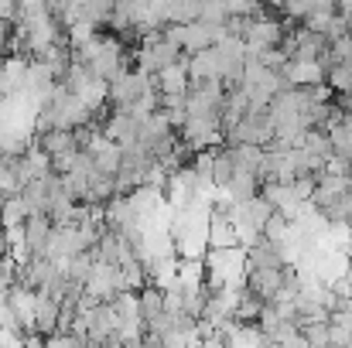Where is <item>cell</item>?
<instances>
[{
  "label": "cell",
  "mask_w": 352,
  "mask_h": 348,
  "mask_svg": "<svg viewBox=\"0 0 352 348\" xmlns=\"http://www.w3.org/2000/svg\"><path fill=\"white\" fill-rule=\"evenodd\" d=\"M226 89L223 82H188L185 89V116H216L223 113Z\"/></svg>",
  "instance_id": "obj_1"
},
{
  "label": "cell",
  "mask_w": 352,
  "mask_h": 348,
  "mask_svg": "<svg viewBox=\"0 0 352 348\" xmlns=\"http://www.w3.org/2000/svg\"><path fill=\"white\" fill-rule=\"evenodd\" d=\"M58 311H62V301H55L48 294H34V301H31V332H38L41 338H55L58 335Z\"/></svg>",
  "instance_id": "obj_2"
},
{
  "label": "cell",
  "mask_w": 352,
  "mask_h": 348,
  "mask_svg": "<svg viewBox=\"0 0 352 348\" xmlns=\"http://www.w3.org/2000/svg\"><path fill=\"white\" fill-rule=\"evenodd\" d=\"M34 147L48 161H62V157H72L79 150V140L72 130H48V133H34Z\"/></svg>",
  "instance_id": "obj_3"
},
{
  "label": "cell",
  "mask_w": 352,
  "mask_h": 348,
  "mask_svg": "<svg viewBox=\"0 0 352 348\" xmlns=\"http://www.w3.org/2000/svg\"><path fill=\"white\" fill-rule=\"evenodd\" d=\"M137 126H140V119H133V116L107 113V119L100 123V137H107L117 147H133L137 143Z\"/></svg>",
  "instance_id": "obj_4"
},
{
  "label": "cell",
  "mask_w": 352,
  "mask_h": 348,
  "mask_svg": "<svg viewBox=\"0 0 352 348\" xmlns=\"http://www.w3.org/2000/svg\"><path fill=\"white\" fill-rule=\"evenodd\" d=\"M48 235H52V222H48L45 216H28V219H24V226H21L24 259H28V256H45Z\"/></svg>",
  "instance_id": "obj_5"
},
{
  "label": "cell",
  "mask_w": 352,
  "mask_h": 348,
  "mask_svg": "<svg viewBox=\"0 0 352 348\" xmlns=\"http://www.w3.org/2000/svg\"><path fill=\"white\" fill-rule=\"evenodd\" d=\"M120 150H123V147L110 143V140H107V137H100V133L86 143V154L93 157L96 174H110V178H117V171H120Z\"/></svg>",
  "instance_id": "obj_6"
},
{
  "label": "cell",
  "mask_w": 352,
  "mask_h": 348,
  "mask_svg": "<svg viewBox=\"0 0 352 348\" xmlns=\"http://www.w3.org/2000/svg\"><path fill=\"white\" fill-rule=\"evenodd\" d=\"M243 253H246V266H260V270H284V266H287L280 246H274V242H267V239H256V242L246 246Z\"/></svg>",
  "instance_id": "obj_7"
},
{
  "label": "cell",
  "mask_w": 352,
  "mask_h": 348,
  "mask_svg": "<svg viewBox=\"0 0 352 348\" xmlns=\"http://www.w3.org/2000/svg\"><path fill=\"white\" fill-rule=\"evenodd\" d=\"M137 314H140V325H144V328L164 314V297H161V287L147 283L144 290H137Z\"/></svg>",
  "instance_id": "obj_8"
},
{
  "label": "cell",
  "mask_w": 352,
  "mask_h": 348,
  "mask_svg": "<svg viewBox=\"0 0 352 348\" xmlns=\"http://www.w3.org/2000/svg\"><path fill=\"white\" fill-rule=\"evenodd\" d=\"M236 174V164L230 157V147H212V188L216 192H226L230 181Z\"/></svg>",
  "instance_id": "obj_9"
},
{
  "label": "cell",
  "mask_w": 352,
  "mask_h": 348,
  "mask_svg": "<svg viewBox=\"0 0 352 348\" xmlns=\"http://www.w3.org/2000/svg\"><path fill=\"white\" fill-rule=\"evenodd\" d=\"M223 195H226L230 202H236V205H243V202H250V198L260 195V181H256V174H250V171H236L230 188H226Z\"/></svg>",
  "instance_id": "obj_10"
},
{
  "label": "cell",
  "mask_w": 352,
  "mask_h": 348,
  "mask_svg": "<svg viewBox=\"0 0 352 348\" xmlns=\"http://www.w3.org/2000/svg\"><path fill=\"white\" fill-rule=\"evenodd\" d=\"M93 253H79V256H72L65 266H62V273H65V280L72 283V287H86V280H89V273H93Z\"/></svg>",
  "instance_id": "obj_11"
},
{
  "label": "cell",
  "mask_w": 352,
  "mask_h": 348,
  "mask_svg": "<svg viewBox=\"0 0 352 348\" xmlns=\"http://www.w3.org/2000/svg\"><path fill=\"white\" fill-rule=\"evenodd\" d=\"M24 219H28V209H24L21 195H14V198H7V202L0 205V229L3 232L21 229V226H24Z\"/></svg>",
  "instance_id": "obj_12"
},
{
  "label": "cell",
  "mask_w": 352,
  "mask_h": 348,
  "mask_svg": "<svg viewBox=\"0 0 352 348\" xmlns=\"http://www.w3.org/2000/svg\"><path fill=\"white\" fill-rule=\"evenodd\" d=\"M230 157H233L236 171L256 174V167H260V161H263V150H260V147H250V143H239V147H230Z\"/></svg>",
  "instance_id": "obj_13"
},
{
  "label": "cell",
  "mask_w": 352,
  "mask_h": 348,
  "mask_svg": "<svg viewBox=\"0 0 352 348\" xmlns=\"http://www.w3.org/2000/svg\"><path fill=\"white\" fill-rule=\"evenodd\" d=\"M287 232H291V219H287V216H280V212H274V216L263 222L260 239H267V242H274V246H284Z\"/></svg>",
  "instance_id": "obj_14"
},
{
  "label": "cell",
  "mask_w": 352,
  "mask_h": 348,
  "mask_svg": "<svg viewBox=\"0 0 352 348\" xmlns=\"http://www.w3.org/2000/svg\"><path fill=\"white\" fill-rule=\"evenodd\" d=\"M301 147H305L308 154L322 157V161H329V157H332V143H329V133H322V130H308V133H305V140H301Z\"/></svg>",
  "instance_id": "obj_15"
},
{
  "label": "cell",
  "mask_w": 352,
  "mask_h": 348,
  "mask_svg": "<svg viewBox=\"0 0 352 348\" xmlns=\"http://www.w3.org/2000/svg\"><path fill=\"white\" fill-rule=\"evenodd\" d=\"M301 338L308 342V348H329L332 345L329 325H322V321H305V325H301Z\"/></svg>",
  "instance_id": "obj_16"
},
{
  "label": "cell",
  "mask_w": 352,
  "mask_h": 348,
  "mask_svg": "<svg viewBox=\"0 0 352 348\" xmlns=\"http://www.w3.org/2000/svg\"><path fill=\"white\" fill-rule=\"evenodd\" d=\"M329 143H332V157H342V161L352 157V133L349 130H342V126L329 130Z\"/></svg>",
  "instance_id": "obj_17"
},
{
  "label": "cell",
  "mask_w": 352,
  "mask_h": 348,
  "mask_svg": "<svg viewBox=\"0 0 352 348\" xmlns=\"http://www.w3.org/2000/svg\"><path fill=\"white\" fill-rule=\"evenodd\" d=\"M329 348H332V345H329Z\"/></svg>",
  "instance_id": "obj_18"
}]
</instances>
